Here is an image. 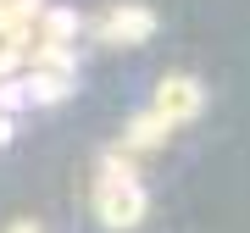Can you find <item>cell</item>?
<instances>
[{"mask_svg":"<svg viewBox=\"0 0 250 233\" xmlns=\"http://www.w3.org/2000/svg\"><path fill=\"white\" fill-rule=\"evenodd\" d=\"M95 211H100V222H106V228H134L139 216H145V194H139V178H134L128 150H106V155H100Z\"/></svg>","mask_w":250,"mask_h":233,"instance_id":"6da1fadb","label":"cell"},{"mask_svg":"<svg viewBox=\"0 0 250 233\" xmlns=\"http://www.w3.org/2000/svg\"><path fill=\"white\" fill-rule=\"evenodd\" d=\"M200 100H206V95H200V83L189 78V72H172V78H161V83H156L150 111H156L167 128H178V122H189V116L200 111Z\"/></svg>","mask_w":250,"mask_h":233,"instance_id":"7a4b0ae2","label":"cell"},{"mask_svg":"<svg viewBox=\"0 0 250 233\" xmlns=\"http://www.w3.org/2000/svg\"><path fill=\"white\" fill-rule=\"evenodd\" d=\"M156 34V17L150 6H111L106 17L95 22V39L100 45H139V39Z\"/></svg>","mask_w":250,"mask_h":233,"instance_id":"3957f363","label":"cell"},{"mask_svg":"<svg viewBox=\"0 0 250 233\" xmlns=\"http://www.w3.org/2000/svg\"><path fill=\"white\" fill-rule=\"evenodd\" d=\"M72 34H78V17L72 11H45V45H72Z\"/></svg>","mask_w":250,"mask_h":233,"instance_id":"277c9868","label":"cell"}]
</instances>
